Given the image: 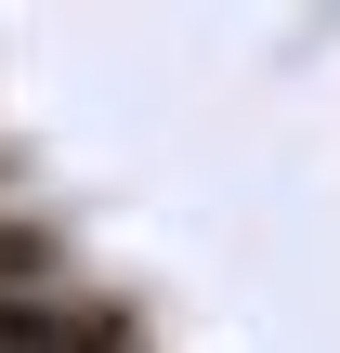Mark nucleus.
I'll use <instances>...</instances> for the list:
<instances>
[{
  "label": "nucleus",
  "instance_id": "1",
  "mask_svg": "<svg viewBox=\"0 0 340 353\" xmlns=\"http://www.w3.org/2000/svg\"><path fill=\"white\" fill-rule=\"evenodd\" d=\"M0 353H144L131 301L118 288H39V301H0Z\"/></svg>",
  "mask_w": 340,
  "mask_h": 353
},
{
  "label": "nucleus",
  "instance_id": "2",
  "mask_svg": "<svg viewBox=\"0 0 340 353\" xmlns=\"http://www.w3.org/2000/svg\"><path fill=\"white\" fill-rule=\"evenodd\" d=\"M39 288H79V262H66V236L0 183V301H39Z\"/></svg>",
  "mask_w": 340,
  "mask_h": 353
}]
</instances>
